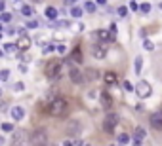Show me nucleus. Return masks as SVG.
I'll return each instance as SVG.
<instances>
[{
	"instance_id": "obj_7",
	"label": "nucleus",
	"mask_w": 162,
	"mask_h": 146,
	"mask_svg": "<svg viewBox=\"0 0 162 146\" xmlns=\"http://www.w3.org/2000/svg\"><path fill=\"white\" fill-rule=\"evenodd\" d=\"M107 53H109V46H107V42H97V44L91 46V55H94L96 59H105Z\"/></svg>"
},
{
	"instance_id": "obj_37",
	"label": "nucleus",
	"mask_w": 162,
	"mask_h": 146,
	"mask_svg": "<svg viewBox=\"0 0 162 146\" xmlns=\"http://www.w3.org/2000/svg\"><path fill=\"white\" fill-rule=\"evenodd\" d=\"M88 97H90V99H96L97 93H96V91H90V93H88Z\"/></svg>"
},
{
	"instance_id": "obj_23",
	"label": "nucleus",
	"mask_w": 162,
	"mask_h": 146,
	"mask_svg": "<svg viewBox=\"0 0 162 146\" xmlns=\"http://www.w3.org/2000/svg\"><path fill=\"white\" fill-rule=\"evenodd\" d=\"M71 15H73V17H76V19H78V17H82V8L75 6V8L71 10Z\"/></svg>"
},
{
	"instance_id": "obj_47",
	"label": "nucleus",
	"mask_w": 162,
	"mask_h": 146,
	"mask_svg": "<svg viewBox=\"0 0 162 146\" xmlns=\"http://www.w3.org/2000/svg\"><path fill=\"white\" fill-rule=\"evenodd\" d=\"M15 2H19V0H15Z\"/></svg>"
},
{
	"instance_id": "obj_17",
	"label": "nucleus",
	"mask_w": 162,
	"mask_h": 146,
	"mask_svg": "<svg viewBox=\"0 0 162 146\" xmlns=\"http://www.w3.org/2000/svg\"><path fill=\"white\" fill-rule=\"evenodd\" d=\"M97 38H99L101 42H109V40H112L114 36L111 34V31H105V29H99V31H97Z\"/></svg>"
},
{
	"instance_id": "obj_1",
	"label": "nucleus",
	"mask_w": 162,
	"mask_h": 146,
	"mask_svg": "<svg viewBox=\"0 0 162 146\" xmlns=\"http://www.w3.org/2000/svg\"><path fill=\"white\" fill-rule=\"evenodd\" d=\"M69 110H71V105H69V101L65 97H55L48 106V114L54 118H63L69 114Z\"/></svg>"
},
{
	"instance_id": "obj_27",
	"label": "nucleus",
	"mask_w": 162,
	"mask_h": 146,
	"mask_svg": "<svg viewBox=\"0 0 162 146\" xmlns=\"http://www.w3.org/2000/svg\"><path fill=\"white\" fill-rule=\"evenodd\" d=\"M117 12H118V15H120V17H126V15H128V8H126V6H120Z\"/></svg>"
},
{
	"instance_id": "obj_10",
	"label": "nucleus",
	"mask_w": 162,
	"mask_h": 146,
	"mask_svg": "<svg viewBox=\"0 0 162 146\" xmlns=\"http://www.w3.org/2000/svg\"><path fill=\"white\" fill-rule=\"evenodd\" d=\"M145 137H147V131H145V127L137 125V127H135V131H133V142H135V144H141V142L145 140Z\"/></svg>"
},
{
	"instance_id": "obj_21",
	"label": "nucleus",
	"mask_w": 162,
	"mask_h": 146,
	"mask_svg": "<svg viewBox=\"0 0 162 146\" xmlns=\"http://www.w3.org/2000/svg\"><path fill=\"white\" fill-rule=\"evenodd\" d=\"M46 17H48V19H55L57 17V10L54 6H48V8H46Z\"/></svg>"
},
{
	"instance_id": "obj_41",
	"label": "nucleus",
	"mask_w": 162,
	"mask_h": 146,
	"mask_svg": "<svg viewBox=\"0 0 162 146\" xmlns=\"http://www.w3.org/2000/svg\"><path fill=\"white\" fill-rule=\"evenodd\" d=\"M76 0H65V4H75Z\"/></svg>"
},
{
	"instance_id": "obj_18",
	"label": "nucleus",
	"mask_w": 162,
	"mask_h": 146,
	"mask_svg": "<svg viewBox=\"0 0 162 146\" xmlns=\"http://www.w3.org/2000/svg\"><path fill=\"white\" fill-rule=\"evenodd\" d=\"M141 68H143V57L137 55V57H135V63H133V70H135V74H137V76L141 74Z\"/></svg>"
},
{
	"instance_id": "obj_6",
	"label": "nucleus",
	"mask_w": 162,
	"mask_h": 146,
	"mask_svg": "<svg viewBox=\"0 0 162 146\" xmlns=\"http://www.w3.org/2000/svg\"><path fill=\"white\" fill-rule=\"evenodd\" d=\"M65 133H67V137H80V133H82V124L80 121H76V119H71V121H67V127H65Z\"/></svg>"
},
{
	"instance_id": "obj_40",
	"label": "nucleus",
	"mask_w": 162,
	"mask_h": 146,
	"mask_svg": "<svg viewBox=\"0 0 162 146\" xmlns=\"http://www.w3.org/2000/svg\"><path fill=\"white\" fill-rule=\"evenodd\" d=\"M15 89H17V91H21V89H23V84H21V82H19V84H15Z\"/></svg>"
},
{
	"instance_id": "obj_31",
	"label": "nucleus",
	"mask_w": 162,
	"mask_h": 146,
	"mask_svg": "<svg viewBox=\"0 0 162 146\" xmlns=\"http://www.w3.org/2000/svg\"><path fill=\"white\" fill-rule=\"evenodd\" d=\"M122 85H124V89H126V91H133V85H132L130 82H126V80H124V82H122Z\"/></svg>"
},
{
	"instance_id": "obj_43",
	"label": "nucleus",
	"mask_w": 162,
	"mask_h": 146,
	"mask_svg": "<svg viewBox=\"0 0 162 146\" xmlns=\"http://www.w3.org/2000/svg\"><path fill=\"white\" fill-rule=\"evenodd\" d=\"M0 144H4V139H2V137H0Z\"/></svg>"
},
{
	"instance_id": "obj_11",
	"label": "nucleus",
	"mask_w": 162,
	"mask_h": 146,
	"mask_svg": "<svg viewBox=\"0 0 162 146\" xmlns=\"http://www.w3.org/2000/svg\"><path fill=\"white\" fill-rule=\"evenodd\" d=\"M99 101H101V106H103L105 110H109V108L112 106V97H111L107 91H101V93H99Z\"/></svg>"
},
{
	"instance_id": "obj_14",
	"label": "nucleus",
	"mask_w": 162,
	"mask_h": 146,
	"mask_svg": "<svg viewBox=\"0 0 162 146\" xmlns=\"http://www.w3.org/2000/svg\"><path fill=\"white\" fill-rule=\"evenodd\" d=\"M10 114H12V118H13L15 121H21L23 118H25V108H23V106H13V108L10 110Z\"/></svg>"
},
{
	"instance_id": "obj_30",
	"label": "nucleus",
	"mask_w": 162,
	"mask_h": 146,
	"mask_svg": "<svg viewBox=\"0 0 162 146\" xmlns=\"http://www.w3.org/2000/svg\"><path fill=\"white\" fill-rule=\"evenodd\" d=\"M2 21H4V23H8V21H12V13H8V12H4V13H2Z\"/></svg>"
},
{
	"instance_id": "obj_32",
	"label": "nucleus",
	"mask_w": 162,
	"mask_h": 146,
	"mask_svg": "<svg viewBox=\"0 0 162 146\" xmlns=\"http://www.w3.org/2000/svg\"><path fill=\"white\" fill-rule=\"evenodd\" d=\"M2 131H6V133L13 131V125H12V124H4V125H2Z\"/></svg>"
},
{
	"instance_id": "obj_12",
	"label": "nucleus",
	"mask_w": 162,
	"mask_h": 146,
	"mask_svg": "<svg viewBox=\"0 0 162 146\" xmlns=\"http://www.w3.org/2000/svg\"><path fill=\"white\" fill-rule=\"evenodd\" d=\"M31 44H33V42H31V38H29V36L21 34L15 46H17V50H23V51H25V50H29V47H31Z\"/></svg>"
},
{
	"instance_id": "obj_19",
	"label": "nucleus",
	"mask_w": 162,
	"mask_h": 146,
	"mask_svg": "<svg viewBox=\"0 0 162 146\" xmlns=\"http://www.w3.org/2000/svg\"><path fill=\"white\" fill-rule=\"evenodd\" d=\"M71 61H75L76 65H78V63H82V50H80V47H76V50L71 53Z\"/></svg>"
},
{
	"instance_id": "obj_34",
	"label": "nucleus",
	"mask_w": 162,
	"mask_h": 146,
	"mask_svg": "<svg viewBox=\"0 0 162 146\" xmlns=\"http://www.w3.org/2000/svg\"><path fill=\"white\" fill-rule=\"evenodd\" d=\"M55 50H57L59 53H65V46H63V44H57V46H55Z\"/></svg>"
},
{
	"instance_id": "obj_42",
	"label": "nucleus",
	"mask_w": 162,
	"mask_h": 146,
	"mask_svg": "<svg viewBox=\"0 0 162 146\" xmlns=\"http://www.w3.org/2000/svg\"><path fill=\"white\" fill-rule=\"evenodd\" d=\"M97 4H107V0H97Z\"/></svg>"
},
{
	"instance_id": "obj_46",
	"label": "nucleus",
	"mask_w": 162,
	"mask_h": 146,
	"mask_svg": "<svg viewBox=\"0 0 162 146\" xmlns=\"http://www.w3.org/2000/svg\"><path fill=\"white\" fill-rule=\"evenodd\" d=\"M0 95H2V89H0Z\"/></svg>"
},
{
	"instance_id": "obj_9",
	"label": "nucleus",
	"mask_w": 162,
	"mask_h": 146,
	"mask_svg": "<svg viewBox=\"0 0 162 146\" xmlns=\"http://www.w3.org/2000/svg\"><path fill=\"white\" fill-rule=\"evenodd\" d=\"M149 121H151V127L153 129L162 131V112H153L151 118H149Z\"/></svg>"
},
{
	"instance_id": "obj_33",
	"label": "nucleus",
	"mask_w": 162,
	"mask_h": 146,
	"mask_svg": "<svg viewBox=\"0 0 162 146\" xmlns=\"http://www.w3.org/2000/svg\"><path fill=\"white\" fill-rule=\"evenodd\" d=\"M54 50H55V46H54V44H48V46L44 47V53H50V51H54Z\"/></svg>"
},
{
	"instance_id": "obj_38",
	"label": "nucleus",
	"mask_w": 162,
	"mask_h": 146,
	"mask_svg": "<svg viewBox=\"0 0 162 146\" xmlns=\"http://www.w3.org/2000/svg\"><path fill=\"white\" fill-rule=\"evenodd\" d=\"M4 8H6V4H4V0H0V12H4Z\"/></svg>"
},
{
	"instance_id": "obj_2",
	"label": "nucleus",
	"mask_w": 162,
	"mask_h": 146,
	"mask_svg": "<svg viewBox=\"0 0 162 146\" xmlns=\"http://www.w3.org/2000/svg\"><path fill=\"white\" fill-rule=\"evenodd\" d=\"M61 72H63V61H50L46 65L44 74H46L48 80H57L61 76Z\"/></svg>"
},
{
	"instance_id": "obj_48",
	"label": "nucleus",
	"mask_w": 162,
	"mask_h": 146,
	"mask_svg": "<svg viewBox=\"0 0 162 146\" xmlns=\"http://www.w3.org/2000/svg\"><path fill=\"white\" fill-rule=\"evenodd\" d=\"M160 8H162V4H160Z\"/></svg>"
},
{
	"instance_id": "obj_3",
	"label": "nucleus",
	"mask_w": 162,
	"mask_h": 146,
	"mask_svg": "<svg viewBox=\"0 0 162 146\" xmlns=\"http://www.w3.org/2000/svg\"><path fill=\"white\" fill-rule=\"evenodd\" d=\"M29 144L33 146H44V144H48V131H46L44 127H38L31 133L29 137Z\"/></svg>"
},
{
	"instance_id": "obj_36",
	"label": "nucleus",
	"mask_w": 162,
	"mask_h": 146,
	"mask_svg": "<svg viewBox=\"0 0 162 146\" xmlns=\"http://www.w3.org/2000/svg\"><path fill=\"white\" fill-rule=\"evenodd\" d=\"M36 25H38V23H36V21H31V23H29V25H27V27H29V29H36Z\"/></svg>"
},
{
	"instance_id": "obj_39",
	"label": "nucleus",
	"mask_w": 162,
	"mask_h": 146,
	"mask_svg": "<svg viewBox=\"0 0 162 146\" xmlns=\"http://www.w3.org/2000/svg\"><path fill=\"white\" fill-rule=\"evenodd\" d=\"M130 10H137V2H132L130 4Z\"/></svg>"
},
{
	"instance_id": "obj_5",
	"label": "nucleus",
	"mask_w": 162,
	"mask_h": 146,
	"mask_svg": "<svg viewBox=\"0 0 162 146\" xmlns=\"http://www.w3.org/2000/svg\"><path fill=\"white\" fill-rule=\"evenodd\" d=\"M133 91L137 93V97H139V99H149L151 93H153V87H151V84H149V82L139 80V82H137V85L133 87Z\"/></svg>"
},
{
	"instance_id": "obj_45",
	"label": "nucleus",
	"mask_w": 162,
	"mask_h": 146,
	"mask_svg": "<svg viewBox=\"0 0 162 146\" xmlns=\"http://www.w3.org/2000/svg\"><path fill=\"white\" fill-rule=\"evenodd\" d=\"M0 38H2V32H0Z\"/></svg>"
},
{
	"instance_id": "obj_24",
	"label": "nucleus",
	"mask_w": 162,
	"mask_h": 146,
	"mask_svg": "<svg viewBox=\"0 0 162 146\" xmlns=\"http://www.w3.org/2000/svg\"><path fill=\"white\" fill-rule=\"evenodd\" d=\"M143 47H145L147 51H153V50H154V44H153L151 40H145V42H143Z\"/></svg>"
},
{
	"instance_id": "obj_8",
	"label": "nucleus",
	"mask_w": 162,
	"mask_h": 146,
	"mask_svg": "<svg viewBox=\"0 0 162 146\" xmlns=\"http://www.w3.org/2000/svg\"><path fill=\"white\" fill-rule=\"evenodd\" d=\"M69 78H71V82L76 84V85H80V84L86 82V80H84V72H80L76 66H73L71 70H69Z\"/></svg>"
},
{
	"instance_id": "obj_26",
	"label": "nucleus",
	"mask_w": 162,
	"mask_h": 146,
	"mask_svg": "<svg viewBox=\"0 0 162 146\" xmlns=\"http://www.w3.org/2000/svg\"><path fill=\"white\" fill-rule=\"evenodd\" d=\"M4 50H6L8 53H13V51L17 50V46H15V44H6V46H4Z\"/></svg>"
},
{
	"instance_id": "obj_44",
	"label": "nucleus",
	"mask_w": 162,
	"mask_h": 146,
	"mask_svg": "<svg viewBox=\"0 0 162 146\" xmlns=\"http://www.w3.org/2000/svg\"><path fill=\"white\" fill-rule=\"evenodd\" d=\"M0 32H2V25H0Z\"/></svg>"
},
{
	"instance_id": "obj_28",
	"label": "nucleus",
	"mask_w": 162,
	"mask_h": 146,
	"mask_svg": "<svg viewBox=\"0 0 162 146\" xmlns=\"http://www.w3.org/2000/svg\"><path fill=\"white\" fill-rule=\"evenodd\" d=\"M86 12L94 13V12H96V4H94V2H88V4H86Z\"/></svg>"
},
{
	"instance_id": "obj_29",
	"label": "nucleus",
	"mask_w": 162,
	"mask_h": 146,
	"mask_svg": "<svg viewBox=\"0 0 162 146\" xmlns=\"http://www.w3.org/2000/svg\"><path fill=\"white\" fill-rule=\"evenodd\" d=\"M139 10H141L143 13H149V12H151V4H141V8H139Z\"/></svg>"
},
{
	"instance_id": "obj_22",
	"label": "nucleus",
	"mask_w": 162,
	"mask_h": 146,
	"mask_svg": "<svg viewBox=\"0 0 162 146\" xmlns=\"http://www.w3.org/2000/svg\"><path fill=\"white\" fill-rule=\"evenodd\" d=\"M117 142H118V144H128V142H130V135H128V133H120V135L117 137Z\"/></svg>"
},
{
	"instance_id": "obj_20",
	"label": "nucleus",
	"mask_w": 162,
	"mask_h": 146,
	"mask_svg": "<svg viewBox=\"0 0 162 146\" xmlns=\"http://www.w3.org/2000/svg\"><path fill=\"white\" fill-rule=\"evenodd\" d=\"M21 13L25 15V17H33V15H34V8H33V6H23V8H21Z\"/></svg>"
},
{
	"instance_id": "obj_15",
	"label": "nucleus",
	"mask_w": 162,
	"mask_h": 146,
	"mask_svg": "<svg viewBox=\"0 0 162 146\" xmlns=\"http://www.w3.org/2000/svg\"><path fill=\"white\" fill-rule=\"evenodd\" d=\"M84 80H88V82L99 80V70H97V68H88V70L84 72Z\"/></svg>"
},
{
	"instance_id": "obj_13",
	"label": "nucleus",
	"mask_w": 162,
	"mask_h": 146,
	"mask_svg": "<svg viewBox=\"0 0 162 146\" xmlns=\"http://www.w3.org/2000/svg\"><path fill=\"white\" fill-rule=\"evenodd\" d=\"M103 82H105V85H117L118 84V76L114 74V72H105L103 74Z\"/></svg>"
},
{
	"instance_id": "obj_4",
	"label": "nucleus",
	"mask_w": 162,
	"mask_h": 146,
	"mask_svg": "<svg viewBox=\"0 0 162 146\" xmlns=\"http://www.w3.org/2000/svg\"><path fill=\"white\" fill-rule=\"evenodd\" d=\"M118 124H120V118H118V114L109 112V114L105 116V119H103V131L111 135V133H114V129L118 127Z\"/></svg>"
},
{
	"instance_id": "obj_35",
	"label": "nucleus",
	"mask_w": 162,
	"mask_h": 146,
	"mask_svg": "<svg viewBox=\"0 0 162 146\" xmlns=\"http://www.w3.org/2000/svg\"><path fill=\"white\" fill-rule=\"evenodd\" d=\"M111 34H112V36H117V25H114V23L111 25Z\"/></svg>"
},
{
	"instance_id": "obj_25",
	"label": "nucleus",
	"mask_w": 162,
	"mask_h": 146,
	"mask_svg": "<svg viewBox=\"0 0 162 146\" xmlns=\"http://www.w3.org/2000/svg\"><path fill=\"white\" fill-rule=\"evenodd\" d=\"M8 78H10V70H8V68H4L2 72H0V80H2V82H6Z\"/></svg>"
},
{
	"instance_id": "obj_16",
	"label": "nucleus",
	"mask_w": 162,
	"mask_h": 146,
	"mask_svg": "<svg viewBox=\"0 0 162 146\" xmlns=\"http://www.w3.org/2000/svg\"><path fill=\"white\" fill-rule=\"evenodd\" d=\"M13 139V144H21V142H25V137H27V133L23 131V129H17V131H13V135H12Z\"/></svg>"
}]
</instances>
